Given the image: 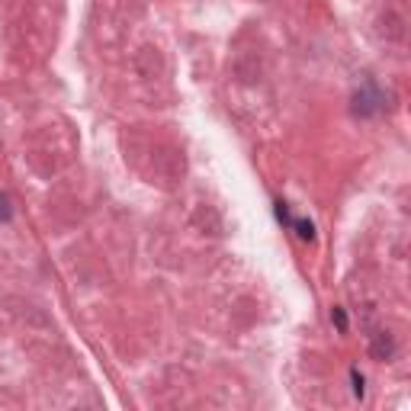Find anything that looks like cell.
Returning <instances> with one entry per match:
<instances>
[{
  "mask_svg": "<svg viewBox=\"0 0 411 411\" xmlns=\"http://www.w3.org/2000/svg\"><path fill=\"white\" fill-rule=\"evenodd\" d=\"M293 225H296V231H299L302 241H312V238H315V225L308 222V219H296Z\"/></svg>",
  "mask_w": 411,
  "mask_h": 411,
  "instance_id": "obj_1",
  "label": "cell"
},
{
  "mask_svg": "<svg viewBox=\"0 0 411 411\" xmlns=\"http://www.w3.org/2000/svg\"><path fill=\"white\" fill-rule=\"evenodd\" d=\"M10 216H13V212H10V202H7V196L0 193V219H4V222H7Z\"/></svg>",
  "mask_w": 411,
  "mask_h": 411,
  "instance_id": "obj_2",
  "label": "cell"
},
{
  "mask_svg": "<svg viewBox=\"0 0 411 411\" xmlns=\"http://www.w3.org/2000/svg\"><path fill=\"white\" fill-rule=\"evenodd\" d=\"M331 318L337 321V328H341V331H347V318H344V312H341V308H335V315H331Z\"/></svg>",
  "mask_w": 411,
  "mask_h": 411,
  "instance_id": "obj_3",
  "label": "cell"
},
{
  "mask_svg": "<svg viewBox=\"0 0 411 411\" xmlns=\"http://www.w3.org/2000/svg\"><path fill=\"white\" fill-rule=\"evenodd\" d=\"M354 392H357V395H363V376L357 373V369H354Z\"/></svg>",
  "mask_w": 411,
  "mask_h": 411,
  "instance_id": "obj_4",
  "label": "cell"
}]
</instances>
